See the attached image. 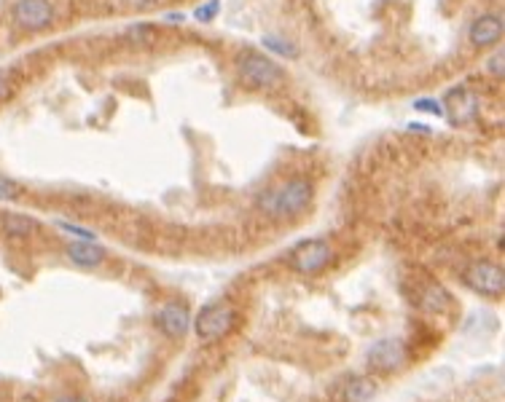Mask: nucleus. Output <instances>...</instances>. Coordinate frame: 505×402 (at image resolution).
I'll return each mask as SVG.
<instances>
[{
    "mask_svg": "<svg viewBox=\"0 0 505 402\" xmlns=\"http://www.w3.org/2000/svg\"><path fill=\"white\" fill-rule=\"evenodd\" d=\"M14 22L22 30H46L54 22V8L49 0H16L14 6Z\"/></svg>",
    "mask_w": 505,
    "mask_h": 402,
    "instance_id": "8",
    "label": "nucleus"
},
{
    "mask_svg": "<svg viewBox=\"0 0 505 402\" xmlns=\"http://www.w3.org/2000/svg\"><path fill=\"white\" fill-rule=\"evenodd\" d=\"M374 394H376V384L366 375H352V378L344 381L342 386L344 402H369Z\"/></svg>",
    "mask_w": 505,
    "mask_h": 402,
    "instance_id": "12",
    "label": "nucleus"
},
{
    "mask_svg": "<svg viewBox=\"0 0 505 402\" xmlns=\"http://www.w3.org/2000/svg\"><path fill=\"white\" fill-rule=\"evenodd\" d=\"M220 11V0H210L207 6H199L196 11H194V19L196 22H213Z\"/></svg>",
    "mask_w": 505,
    "mask_h": 402,
    "instance_id": "16",
    "label": "nucleus"
},
{
    "mask_svg": "<svg viewBox=\"0 0 505 402\" xmlns=\"http://www.w3.org/2000/svg\"><path fill=\"white\" fill-rule=\"evenodd\" d=\"M411 132H430V126H424V123H409Z\"/></svg>",
    "mask_w": 505,
    "mask_h": 402,
    "instance_id": "24",
    "label": "nucleus"
},
{
    "mask_svg": "<svg viewBox=\"0 0 505 402\" xmlns=\"http://www.w3.org/2000/svg\"><path fill=\"white\" fill-rule=\"evenodd\" d=\"M68 257L76 263V266L92 268L100 266L102 257H105V250L97 247V241H70L68 244Z\"/></svg>",
    "mask_w": 505,
    "mask_h": 402,
    "instance_id": "11",
    "label": "nucleus"
},
{
    "mask_svg": "<svg viewBox=\"0 0 505 402\" xmlns=\"http://www.w3.org/2000/svg\"><path fill=\"white\" fill-rule=\"evenodd\" d=\"M6 92H8V78H6V73H0V99L6 97Z\"/></svg>",
    "mask_w": 505,
    "mask_h": 402,
    "instance_id": "22",
    "label": "nucleus"
},
{
    "mask_svg": "<svg viewBox=\"0 0 505 402\" xmlns=\"http://www.w3.org/2000/svg\"><path fill=\"white\" fill-rule=\"evenodd\" d=\"M237 73L250 89H274L283 83V67L259 51L237 54Z\"/></svg>",
    "mask_w": 505,
    "mask_h": 402,
    "instance_id": "2",
    "label": "nucleus"
},
{
    "mask_svg": "<svg viewBox=\"0 0 505 402\" xmlns=\"http://www.w3.org/2000/svg\"><path fill=\"white\" fill-rule=\"evenodd\" d=\"M164 19H167V22H170V25H180V22H183V19H186V16H180V13H167V16H164Z\"/></svg>",
    "mask_w": 505,
    "mask_h": 402,
    "instance_id": "23",
    "label": "nucleus"
},
{
    "mask_svg": "<svg viewBox=\"0 0 505 402\" xmlns=\"http://www.w3.org/2000/svg\"><path fill=\"white\" fill-rule=\"evenodd\" d=\"M449 293L441 287V284H427V290H424L422 295V306L427 308V311H433V314H438V311H444V308L449 306Z\"/></svg>",
    "mask_w": 505,
    "mask_h": 402,
    "instance_id": "14",
    "label": "nucleus"
},
{
    "mask_svg": "<svg viewBox=\"0 0 505 402\" xmlns=\"http://www.w3.org/2000/svg\"><path fill=\"white\" fill-rule=\"evenodd\" d=\"M57 402H86V400H81V397H62V400H57Z\"/></svg>",
    "mask_w": 505,
    "mask_h": 402,
    "instance_id": "25",
    "label": "nucleus"
},
{
    "mask_svg": "<svg viewBox=\"0 0 505 402\" xmlns=\"http://www.w3.org/2000/svg\"><path fill=\"white\" fill-rule=\"evenodd\" d=\"M16 196H19V185L6 180V177H0V201H11Z\"/></svg>",
    "mask_w": 505,
    "mask_h": 402,
    "instance_id": "18",
    "label": "nucleus"
},
{
    "mask_svg": "<svg viewBox=\"0 0 505 402\" xmlns=\"http://www.w3.org/2000/svg\"><path fill=\"white\" fill-rule=\"evenodd\" d=\"M234 319H237V314L229 303H213V306L199 311V317L194 322V330H196L202 343H215V341L229 335V330L234 327Z\"/></svg>",
    "mask_w": 505,
    "mask_h": 402,
    "instance_id": "3",
    "label": "nucleus"
},
{
    "mask_svg": "<svg viewBox=\"0 0 505 402\" xmlns=\"http://www.w3.org/2000/svg\"><path fill=\"white\" fill-rule=\"evenodd\" d=\"M414 107H417V110H424V113H433V116H444L441 107H438V102H433V99H417Z\"/></svg>",
    "mask_w": 505,
    "mask_h": 402,
    "instance_id": "21",
    "label": "nucleus"
},
{
    "mask_svg": "<svg viewBox=\"0 0 505 402\" xmlns=\"http://www.w3.org/2000/svg\"><path fill=\"white\" fill-rule=\"evenodd\" d=\"M487 70H489L494 78H503V51H497L492 56L489 62H487Z\"/></svg>",
    "mask_w": 505,
    "mask_h": 402,
    "instance_id": "20",
    "label": "nucleus"
},
{
    "mask_svg": "<svg viewBox=\"0 0 505 402\" xmlns=\"http://www.w3.org/2000/svg\"><path fill=\"white\" fill-rule=\"evenodd\" d=\"M331 244L326 239H309V241H301L299 247L293 250V257L290 263L299 274H317L331 263Z\"/></svg>",
    "mask_w": 505,
    "mask_h": 402,
    "instance_id": "6",
    "label": "nucleus"
},
{
    "mask_svg": "<svg viewBox=\"0 0 505 402\" xmlns=\"http://www.w3.org/2000/svg\"><path fill=\"white\" fill-rule=\"evenodd\" d=\"M3 231L8 233V236H16V239H25V236H32L35 231H38V223L28 217V214H6L3 217Z\"/></svg>",
    "mask_w": 505,
    "mask_h": 402,
    "instance_id": "13",
    "label": "nucleus"
},
{
    "mask_svg": "<svg viewBox=\"0 0 505 402\" xmlns=\"http://www.w3.org/2000/svg\"><path fill=\"white\" fill-rule=\"evenodd\" d=\"M403 362H406V348L398 338L376 341L366 351V365L371 370H379V373H393L398 367H403Z\"/></svg>",
    "mask_w": 505,
    "mask_h": 402,
    "instance_id": "7",
    "label": "nucleus"
},
{
    "mask_svg": "<svg viewBox=\"0 0 505 402\" xmlns=\"http://www.w3.org/2000/svg\"><path fill=\"white\" fill-rule=\"evenodd\" d=\"M263 46H266L269 51L280 54V56H296V46L287 43L285 38H277V35H266V38H263Z\"/></svg>",
    "mask_w": 505,
    "mask_h": 402,
    "instance_id": "15",
    "label": "nucleus"
},
{
    "mask_svg": "<svg viewBox=\"0 0 505 402\" xmlns=\"http://www.w3.org/2000/svg\"><path fill=\"white\" fill-rule=\"evenodd\" d=\"M314 199V185L307 177H293L283 188H269L259 196V209L272 217H296Z\"/></svg>",
    "mask_w": 505,
    "mask_h": 402,
    "instance_id": "1",
    "label": "nucleus"
},
{
    "mask_svg": "<svg viewBox=\"0 0 505 402\" xmlns=\"http://www.w3.org/2000/svg\"><path fill=\"white\" fill-rule=\"evenodd\" d=\"M156 327L170 338H183V335L191 330V317H189V308H183L180 303H164L156 311Z\"/></svg>",
    "mask_w": 505,
    "mask_h": 402,
    "instance_id": "9",
    "label": "nucleus"
},
{
    "mask_svg": "<svg viewBox=\"0 0 505 402\" xmlns=\"http://www.w3.org/2000/svg\"><path fill=\"white\" fill-rule=\"evenodd\" d=\"M129 38L135 40V43H143V40L145 38H153V27L150 25H137V27H132V30H129Z\"/></svg>",
    "mask_w": 505,
    "mask_h": 402,
    "instance_id": "19",
    "label": "nucleus"
},
{
    "mask_svg": "<svg viewBox=\"0 0 505 402\" xmlns=\"http://www.w3.org/2000/svg\"><path fill=\"white\" fill-rule=\"evenodd\" d=\"M441 113H446L451 126L470 123L478 113L476 94L470 92V89H465V86H451L449 92L444 94V110H441Z\"/></svg>",
    "mask_w": 505,
    "mask_h": 402,
    "instance_id": "5",
    "label": "nucleus"
},
{
    "mask_svg": "<svg viewBox=\"0 0 505 402\" xmlns=\"http://www.w3.org/2000/svg\"><path fill=\"white\" fill-rule=\"evenodd\" d=\"M503 35V16L500 13H481L470 25V40L473 46H492Z\"/></svg>",
    "mask_w": 505,
    "mask_h": 402,
    "instance_id": "10",
    "label": "nucleus"
},
{
    "mask_svg": "<svg viewBox=\"0 0 505 402\" xmlns=\"http://www.w3.org/2000/svg\"><path fill=\"white\" fill-rule=\"evenodd\" d=\"M468 287L478 295H487V298H500L505 290V274L503 268L492 260H476L473 266L468 268L465 274Z\"/></svg>",
    "mask_w": 505,
    "mask_h": 402,
    "instance_id": "4",
    "label": "nucleus"
},
{
    "mask_svg": "<svg viewBox=\"0 0 505 402\" xmlns=\"http://www.w3.org/2000/svg\"><path fill=\"white\" fill-rule=\"evenodd\" d=\"M57 226L62 228V231H68V233H73V236H78V241H95V233H92L89 228L70 226V223H57Z\"/></svg>",
    "mask_w": 505,
    "mask_h": 402,
    "instance_id": "17",
    "label": "nucleus"
}]
</instances>
